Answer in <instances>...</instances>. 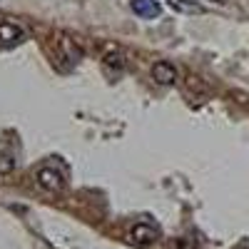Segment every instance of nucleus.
I'll use <instances>...</instances> for the list:
<instances>
[{
  "label": "nucleus",
  "mask_w": 249,
  "mask_h": 249,
  "mask_svg": "<svg viewBox=\"0 0 249 249\" xmlns=\"http://www.w3.org/2000/svg\"><path fill=\"white\" fill-rule=\"evenodd\" d=\"M167 3H170L175 10H179V13H202V5L190 3V0H167Z\"/></svg>",
  "instance_id": "423d86ee"
},
{
  "label": "nucleus",
  "mask_w": 249,
  "mask_h": 249,
  "mask_svg": "<svg viewBox=\"0 0 249 249\" xmlns=\"http://www.w3.org/2000/svg\"><path fill=\"white\" fill-rule=\"evenodd\" d=\"M0 40L5 45H18V43H23V30L15 23H0Z\"/></svg>",
  "instance_id": "39448f33"
},
{
  "label": "nucleus",
  "mask_w": 249,
  "mask_h": 249,
  "mask_svg": "<svg viewBox=\"0 0 249 249\" xmlns=\"http://www.w3.org/2000/svg\"><path fill=\"white\" fill-rule=\"evenodd\" d=\"M105 62H107V65H112L115 70H122V68H124L122 55H115V57H110V55H107V57H105Z\"/></svg>",
  "instance_id": "6e6552de"
},
{
  "label": "nucleus",
  "mask_w": 249,
  "mask_h": 249,
  "mask_svg": "<svg viewBox=\"0 0 249 249\" xmlns=\"http://www.w3.org/2000/svg\"><path fill=\"white\" fill-rule=\"evenodd\" d=\"M132 10L140 15V18H160L162 13V5H160V0H132Z\"/></svg>",
  "instance_id": "20e7f679"
},
{
  "label": "nucleus",
  "mask_w": 249,
  "mask_h": 249,
  "mask_svg": "<svg viewBox=\"0 0 249 249\" xmlns=\"http://www.w3.org/2000/svg\"><path fill=\"white\" fill-rule=\"evenodd\" d=\"M15 170V157L13 155H0V179L8 177Z\"/></svg>",
  "instance_id": "0eeeda50"
},
{
  "label": "nucleus",
  "mask_w": 249,
  "mask_h": 249,
  "mask_svg": "<svg viewBox=\"0 0 249 249\" xmlns=\"http://www.w3.org/2000/svg\"><path fill=\"white\" fill-rule=\"evenodd\" d=\"M37 184L43 187V190H48V192H62L65 190V177H62L57 170L45 167V170L37 172Z\"/></svg>",
  "instance_id": "f03ea898"
},
{
  "label": "nucleus",
  "mask_w": 249,
  "mask_h": 249,
  "mask_svg": "<svg viewBox=\"0 0 249 249\" xmlns=\"http://www.w3.org/2000/svg\"><path fill=\"white\" fill-rule=\"evenodd\" d=\"M160 239V227L157 224H150V222H137L132 230H130V242L137 244V247H144V244H155Z\"/></svg>",
  "instance_id": "f257e3e1"
},
{
  "label": "nucleus",
  "mask_w": 249,
  "mask_h": 249,
  "mask_svg": "<svg viewBox=\"0 0 249 249\" xmlns=\"http://www.w3.org/2000/svg\"><path fill=\"white\" fill-rule=\"evenodd\" d=\"M152 77L160 82V85H175L177 82V68L170 65V62H164V60H160V62L152 65Z\"/></svg>",
  "instance_id": "7ed1b4c3"
},
{
  "label": "nucleus",
  "mask_w": 249,
  "mask_h": 249,
  "mask_svg": "<svg viewBox=\"0 0 249 249\" xmlns=\"http://www.w3.org/2000/svg\"><path fill=\"white\" fill-rule=\"evenodd\" d=\"M214 3H219V5H222V3H224V0H214Z\"/></svg>",
  "instance_id": "1a4fd4ad"
}]
</instances>
